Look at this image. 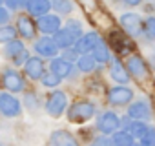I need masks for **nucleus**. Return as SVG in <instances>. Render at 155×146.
Returning <instances> with one entry per match:
<instances>
[{
	"instance_id": "f257e3e1",
	"label": "nucleus",
	"mask_w": 155,
	"mask_h": 146,
	"mask_svg": "<svg viewBox=\"0 0 155 146\" xmlns=\"http://www.w3.org/2000/svg\"><path fill=\"white\" fill-rule=\"evenodd\" d=\"M95 115V104L90 101H79L68 110V119L71 122H86Z\"/></svg>"
},
{
	"instance_id": "f03ea898",
	"label": "nucleus",
	"mask_w": 155,
	"mask_h": 146,
	"mask_svg": "<svg viewBox=\"0 0 155 146\" xmlns=\"http://www.w3.org/2000/svg\"><path fill=\"white\" fill-rule=\"evenodd\" d=\"M66 106H68V97H66V93L60 91V90L51 91V93L48 95V99H46V111H48L51 117H60V115L64 113Z\"/></svg>"
},
{
	"instance_id": "7ed1b4c3",
	"label": "nucleus",
	"mask_w": 155,
	"mask_h": 146,
	"mask_svg": "<svg viewBox=\"0 0 155 146\" xmlns=\"http://www.w3.org/2000/svg\"><path fill=\"white\" fill-rule=\"evenodd\" d=\"M120 126V117L113 111H102L97 117V128L102 135H113L115 131H119Z\"/></svg>"
},
{
	"instance_id": "20e7f679",
	"label": "nucleus",
	"mask_w": 155,
	"mask_h": 146,
	"mask_svg": "<svg viewBox=\"0 0 155 146\" xmlns=\"http://www.w3.org/2000/svg\"><path fill=\"white\" fill-rule=\"evenodd\" d=\"M120 26L130 37H139L144 31V20L137 13H124L120 17Z\"/></svg>"
},
{
	"instance_id": "39448f33",
	"label": "nucleus",
	"mask_w": 155,
	"mask_h": 146,
	"mask_svg": "<svg viewBox=\"0 0 155 146\" xmlns=\"http://www.w3.org/2000/svg\"><path fill=\"white\" fill-rule=\"evenodd\" d=\"M0 111L8 119L17 117L20 113V101L15 99L13 95H9L8 91H2L0 93Z\"/></svg>"
},
{
	"instance_id": "423d86ee",
	"label": "nucleus",
	"mask_w": 155,
	"mask_h": 146,
	"mask_svg": "<svg viewBox=\"0 0 155 146\" xmlns=\"http://www.w3.org/2000/svg\"><path fill=\"white\" fill-rule=\"evenodd\" d=\"M2 84H4V88L8 91H13V93L24 91V79L17 69H4Z\"/></svg>"
},
{
	"instance_id": "0eeeda50",
	"label": "nucleus",
	"mask_w": 155,
	"mask_h": 146,
	"mask_svg": "<svg viewBox=\"0 0 155 146\" xmlns=\"http://www.w3.org/2000/svg\"><path fill=\"white\" fill-rule=\"evenodd\" d=\"M133 99V91L126 86H115L108 91V102L113 106H126L128 102H131Z\"/></svg>"
},
{
	"instance_id": "6e6552de",
	"label": "nucleus",
	"mask_w": 155,
	"mask_h": 146,
	"mask_svg": "<svg viewBox=\"0 0 155 146\" xmlns=\"http://www.w3.org/2000/svg\"><path fill=\"white\" fill-rule=\"evenodd\" d=\"M35 51L40 55V57H46V58H55L57 53H58V46L55 42L53 37H42L35 42Z\"/></svg>"
},
{
	"instance_id": "1a4fd4ad",
	"label": "nucleus",
	"mask_w": 155,
	"mask_h": 146,
	"mask_svg": "<svg viewBox=\"0 0 155 146\" xmlns=\"http://www.w3.org/2000/svg\"><path fill=\"white\" fill-rule=\"evenodd\" d=\"M99 42H101V37L95 31H90V33L82 35L79 40L75 42V49L79 51L81 55H88V53H93V49L97 48Z\"/></svg>"
},
{
	"instance_id": "9d476101",
	"label": "nucleus",
	"mask_w": 155,
	"mask_h": 146,
	"mask_svg": "<svg viewBox=\"0 0 155 146\" xmlns=\"http://www.w3.org/2000/svg\"><path fill=\"white\" fill-rule=\"evenodd\" d=\"M37 28L44 35H55L60 29V17L58 15H44V17H38Z\"/></svg>"
},
{
	"instance_id": "9b49d317",
	"label": "nucleus",
	"mask_w": 155,
	"mask_h": 146,
	"mask_svg": "<svg viewBox=\"0 0 155 146\" xmlns=\"http://www.w3.org/2000/svg\"><path fill=\"white\" fill-rule=\"evenodd\" d=\"M128 117L133 119V121H146L151 117V110H150V104L144 102V101H137L133 102L130 108H128Z\"/></svg>"
},
{
	"instance_id": "f8f14e48",
	"label": "nucleus",
	"mask_w": 155,
	"mask_h": 146,
	"mask_svg": "<svg viewBox=\"0 0 155 146\" xmlns=\"http://www.w3.org/2000/svg\"><path fill=\"white\" fill-rule=\"evenodd\" d=\"M24 71H26V75L29 77V79H33V81H37V79H42V75H44V62H42V58L40 57H29V60L24 64Z\"/></svg>"
},
{
	"instance_id": "ddd939ff",
	"label": "nucleus",
	"mask_w": 155,
	"mask_h": 146,
	"mask_svg": "<svg viewBox=\"0 0 155 146\" xmlns=\"http://www.w3.org/2000/svg\"><path fill=\"white\" fill-rule=\"evenodd\" d=\"M51 71H55L57 75H60L62 79L64 77H73L75 75V68L69 60H66L64 57H58V58H53L51 64H49Z\"/></svg>"
},
{
	"instance_id": "4468645a",
	"label": "nucleus",
	"mask_w": 155,
	"mask_h": 146,
	"mask_svg": "<svg viewBox=\"0 0 155 146\" xmlns=\"http://www.w3.org/2000/svg\"><path fill=\"white\" fill-rule=\"evenodd\" d=\"M49 146H79V142H77V139L71 133L64 130H57L49 137Z\"/></svg>"
},
{
	"instance_id": "2eb2a0df",
	"label": "nucleus",
	"mask_w": 155,
	"mask_h": 146,
	"mask_svg": "<svg viewBox=\"0 0 155 146\" xmlns=\"http://www.w3.org/2000/svg\"><path fill=\"white\" fill-rule=\"evenodd\" d=\"M26 8H28L29 15L44 17V15H48V11L53 8V2H51V0H28Z\"/></svg>"
},
{
	"instance_id": "dca6fc26",
	"label": "nucleus",
	"mask_w": 155,
	"mask_h": 146,
	"mask_svg": "<svg viewBox=\"0 0 155 146\" xmlns=\"http://www.w3.org/2000/svg\"><path fill=\"white\" fill-rule=\"evenodd\" d=\"M17 29H18V33L24 37V38H35V33H37V29H35V24H33V20L28 17V15H20L18 18H17Z\"/></svg>"
},
{
	"instance_id": "f3484780",
	"label": "nucleus",
	"mask_w": 155,
	"mask_h": 146,
	"mask_svg": "<svg viewBox=\"0 0 155 146\" xmlns=\"http://www.w3.org/2000/svg\"><path fill=\"white\" fill-rule=\"evenodd\" d=\"M128 71L131 73L135 79H139V81H142V79L146 77V73H148L144 60H142L140 57H135V55L128 58Z\"/></svg>"
},
{
	"instance_id": "a211bd4d",
	"label": "nucleus",
	"mask_w": 155,
	"mask_h": 146,
	"mask_svg": "<svg viewBox=\"0 0 155 146\" xmlns=\"http://www.w3.org/2000/svg\"><path fill=\"white\" fill-rule=\"evenodd\" d=\"M110 73H111V79H113L115 82H119V84H126V82L130 81L128 71H126V68L122 66V62H120L119 58H115V60L111 62V69H110Z\"/></svg>"
},
{
	"instance_id": "6ab92c4d",
	"label": "nucleus",
	"mask_w": 155,
	"mask_h": 146,
	"mask_svg": "<svg viewBox=\"0 0 155 146\" xmlns=\"http://www.w3.org/2000/svg\"><path fill=\"white\" fill-rule=\"evenodd\" d=\"M58 49H68V48H73V44L77 42V38L68 31V29H58L55 35H53Z\"/></svg>"
},
{
	"instance_id": "aec40b11",
	"label": "nucleus",
	"mask_w": 155,
	"mask_h": 146,
	"mask_svg": "<svg viewBox=\"0 0 155 146\" xmlns=\"http://www.w3.org/2000/svg\"><path fill=\"white\" fill-rule=\"evenodd\" d=\"M111 46H113V49H115L119 55H126V53H130V49H131L130 40H128L126 37H122L120 33H111Z\"/></svg>"
},
{
	"instance_id": "412c9836",
	"label": "nucleus",
	"mask_w": 155,
	"mask_h": 146,
	"mask_svg": "<svg viewBox=\"0 0 155 146\" xmlns=\"http://www.w3.org/2000/svg\"><path fill=\"white\" fill-rule=\"evenodd\" d=\"M124 126H126V130H128L133 137H139V139H140L148 130H150L142 121H133V119H130V117H128V119H124Z\"/></svg>"
},
{
	"instance_id": "4be33fe9",
	"label": "nucleus",
	"mask_w": 155,
	"mask_h": 146,
	"mask_svg": "<svg viewBox=\"0 0 155 146\" xmlns=\"http://www.w3.org/2000/svg\"><path fill=\"white\" fill-rule=\"evenodd\" d=\"M111 144L113 146H133V135L128 130L115 131L111 135Z\"/></svg>"
},
{
	"instance_id": "5701e85b",
	"label": "nucleus",
	"mask_w": 155,
	"mask_h": 146,
	"mask_svg": "<svg viewBox=\"0 0 155 146\" xmlns=\"http://www.w3.org/2000/svg\"><path fill=\"white\" fill-rule=\"evenodd\" d=\"M26 48H24V44L20 42V40H11V42H8L6 44V55H8V58H11V60H15L22 51H24Z\"/></svg>"
},
{
	"instance_id": "b1692460",
	"label": "nucleus",
	"mask_w": 155,
	"mask_h": 146,
	"mask_svg": "<svg viewBox=\"0 0 155 146\" xmlns=\"http://www.w3.org/2000/svg\"><path fill=\"white\" fill-rule=\"evenodd\" d=\"M91 55L95 57L97 62H108V60H110V48H108V44L101 40V42L97 44V48L93 49Z\"/></svg>"
},
{
	"instance_id": "393cba45",
	"label": "nucleus",
	"mask_w": 155,
	"mask_h": 146,
	"mask_svg": "<svg viewBox=\"0 0 155 146\" xmlns=\"http://www.w3.org/2000/svg\"><path fill=\"white\" fill-rule=\"evenodd\" d=\"M77 64H79V69L81 71H84V73H90V71H93L95 69V64H97V60H95V57L93 55H82L79 60H77Z\"/></svg>"
},
{
	"instance_id": "a878e982",
	"label": "nucleus",
	"mask_w": 155,
	"mask_h": 146,
	"mask_svg": "<svg viewBox=\"0 0 155 146\" xmlns=\"http://www.w3.org/2000/svg\"><path fill=\"white\" fill-rule=\"evenodd\" d=\"M42 84H44V88H55V86H58L60 84V81H62V77L60 75H57L55 71H46L44 75H42Z\"/></svg>"
},
{
	"instance_id": "bb28decb",
	"label": "nucleus",
	"mask_w": 155,
	"mask_h": 146,
	"mask_svg": "<svg viewBox=\"0 0 155 146\" xmlns=\"http://www.w3.org/2000/svg\"><path fill=\"white\" fill-rule=\"evenodd\" d=\"M53 8L57 9L58 15H69L73 11L71 0H53Z\"/></svg>"
},
{
	"instance_id": "cd10ccee",
	"label": "nucleus",
	"mask_w": 155,
	"mask_h": 146,
	"mask_svg": "<svg viewBox=\"0 0 155 146\" xmlns=\"http://www.w3.org/2000/svg\"><path fill=\"white\" fill-rule=\"evenodd\" d=\"M17 33H18L17 28H13V26H2V29H0V42L8 44V42L15 40V35Z\"/></svg>"
},
{
	"instance_id": "c85d7f7f",
	"label": "nucleus",
	"mask_w": 155,
	"mask_h": 146,
	"mask_svg": "<svg viewBox=\"0 0 155 146\" xmlns=\"http://www.w3.org/2000/svg\"><path fill=\"white\" fill-rule=\"evenodd\" d=\"M66 29L77 38V40H79L81 37H82V24L79 22V20H73V18H69L68 22H66Z\"/></svg>"
},
{
	"instance_id": "c756f323",
	"label": "nucleus",
	"mask_w": 155,
	"mask_h": 146,
	"mask_svg": "<svg viewBox=\"0 0 155 146\" xmlns=\"http://www.w3.org/2000/svg\"><path fill=\"white\" fill-rule=\"evenodd\" d=\"M142 35L148 40H155V17H148L144 20V31H142Z\"/></svg>"
},
{
	"instance_id": "7c9ffc66",
	"label": "nucleus",
	"mask_w": 155,
	"mask_h": 146,
	"mask_svg": "<svg viewBox=\"0 0 155 146\" xmlns=\"http://www.w3.org/2000/svg\"><path fill=\"white\" fill-rule=\"evenodd\" d=\"M140 144L142 146H155V130L150 128L142 137H140Z\"/></svg>"
},
{
	"instance_id": "2f4dec72",
	"label": "nucleus",
	"mask_w": 155,
	"mask_h": 146,
	"mask_svg": "<svg viewBox=\"0 0 155 146\" xmlns=\"http://www.w3.org/2000/svg\"><path fill=\"white\" fill-rule=\"evenodd\" d=\"M24 102H26L28 110H37V108L40 106V104H38V99H37V95H35L33 91L26 93V97H24Z\"/></svg>"
},
{
	"instance_id": "473e14b6",
	"label": "nucleus",
	"mask_w": 155,
	"mask_h": 146,
	"mask_svg": "<svg viewBox=\"0 0 155 146\" xmlns=\"http://www.w3.org/2000/svg\"><path fill=\"white\" fill-rule=\"evenodd\" d=\"M79 55H81V53H79V51H77L75 48H68V49H64V55H62V57H64L66 60H69V62H73V60H79V58H81Z\"/></svg>"
},
{
	"instance_id": "72a5a7b5",
	"label": "nucleus",
	"mask_w": 155,
	"mask_h": 146,
	"mask_svg": "<svg viewBox=\"0 0 155 146\" xmlns=\"http://www.w3.org/2000/svg\"><path fill=\"white\" fill-rule=\"evenodd\" d=\"M90 146H113V144H111V139H108L106 135H99L97 139H93Z\"/></svg>"
},
{
	"instance_id": "f704fd0d",
	"label": "nucleus",
	"mask_w": 155,
	"mask_h": 146,
	"mask_svg": "<svg viewBox=\"0 0 155 146\" xmlns=\"http://www.w3.org/2000/svg\"><path fill=\"white\" fill-rule=\"evenodd\" d=\"M8 20H9V11H8L6 8H2V9H0V24L6 26V24H8Z\"/></svg>"
},
{
	"instance_id": "c9c22d12",
	"label": "nucleus",
	"mask_w": 155,
	"mask_h": 146,
	"mask_svg": "<svg viewBox=\"0 0 155 146\" xmlns=\"http://www.w3.org/2000/svg\"><path fill=\"white\" fill-rule=\"evenodd\" d=\"M122 2H124L126 6H139L142 0H122Z\"/></svg>"
},
{
	"instance_id": "e433bc0d",
	"label": "nucleus",
	"mask_w": 155,
	"mask_h": 146,
	"mask_svg": "<svg viewBox=\"0 0 155 146\" xmlns=\"http://www.w3.org/2000/svg\"><path fill=\"white\" fill-rule=\"evenodd\" d=\"M133 146H142V144H133Z\"/></svg>"
}]
</instances>
